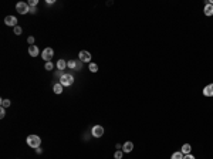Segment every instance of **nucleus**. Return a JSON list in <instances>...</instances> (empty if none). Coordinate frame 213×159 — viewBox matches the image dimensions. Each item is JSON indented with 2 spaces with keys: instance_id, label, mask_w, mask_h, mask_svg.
Here are the masks:
<instances>
[{
  "instance_id": "1",
  "label": "nucleus",
  "mask_w": 213,
  "mask_h": 159,
  "mask_svg": "<svg viewBox=\"0 0 213 159\" xmlns=\"http://www.w3.org/2000/svg\"><path fill=\"white\" fill-rule=\"evenodd\" d=\"M26 142H27V145L30 148L37 149V148H40V145H41V139H40V137H37V135H28L27 139H26Z\"/></svg>"
},
{
  "instance_id": "2",
  "label": "nucleus",
  "mask_w": 213,
  "mask_h": 159,
  "mask_svg": "<svg viewBox=\"0 0 213 159\" xmlns=\"http://www.w3.org/2000/svg\"><path fill=\"white\" fill-rule=\"evenodd\" d=\"M60 84L63 85V87H70V85H72L74 84V75L72 74H63V77L60 78Z\"/></svg>"
},
{
  "instance_id": "3",
  "label": "nucleus",
  "mask_w": 213,
  "mask_h": 159,
  "mask_svg": "<svg viewBox=\"0 0 213 159\" xmlns=\"http://www.w3.org/2000/svg\"><path fill=\"white\" fill-rule=\"evenodd\" d=\"M41 57H43L44 61H51V58L54 57V50L51 49V47H47V49L43 50V53H41Z\"/></svg>"
},
{
  "instance_id": "4",
  "label": "nucleus",
  "mask_w": 213,
  "mask_h": 159,
  "mask_svg": "<svg viewBox=\"0 0 213 159\" xmlns=\"http://www.w3.org/2000/svg\"><path fill=\"white\" fill-rule=\"evenodd\" d=\"M16 10L20 13V14H27V13H30V6H28V3H23V1H20V3H17L16 4Z\"/></svg>"
},
{
  "instance_id": "5",
  "label": "nucleus",
  "mask_w": 213,
  "mask_h": 159,
  "mask_svg": "<svg viewBox=\"0 0 213 159\" xmlns=\"http://www.w3.org/2000/svg\"><path fill=\"white\" fill-rule=\"evenodd\" d=\"M91 134H93L94 138H101L104 135V128L101 125H94L93 129H91Z\"/></svg>"
},
{
  "instance_id": "6",
  "label": "nucleus",
  "mask_w": 213,
  "mask_h": 159,
  "mask_svg": "<svg viewBox=\"0 0 213 159\" xmlns=\"http://www.w3.org/2000/svg\"><path fill=\"white\" fill-rule=\"evenodd\" d=\"M78 60H81L82 63H90L91 61V54L85 50H82V51L78 53Z\"/></svg>"
},
{
  "instance_id": "7",
  "label": "nucleus",
  "mask_w": 213,
  "mask_h": 159,
  "mask_svg": "<svg viewBox=\"0 0 213 159\" xmlns=\"http://www.w3.org/2000/svg\"><path fill=\"white\" fill-rule=\"evenodd\" d=\"M6 26H10V27H16L17 26V19L14 16H7L4 19Z\"/></svg>"
},
{
  "instance_id": "8",
  "label": "nucleus",
  "mask_w": 213,
  "mask_h": 159,
  "mask_svg": "<svg viewBox=\"0 0 213 159\" xmlns=\"http://www.w3.org/2000/svg\"><path fill=\"white\" fill-rule=\"evenodd\" d=\"M132 149H134V142H131V141H128V142L122 145V152L124 154H129V152H132Z\"/></svg>"
},
{
  "instance_id": "9",
  "label": "nucleus",
  "mask_w": 213,
  "mask_h": 159,
  "mask_svg": "<svg viewBox=\"0 0 213 159\" xmlns=\"http://www.w3.org/2000/svg\"><path fill=\"white\" fill-rule=\"evenodd\" d=\"M203 95L205 97H213V84H209V85H206V87L203 88Z\"/></svg>"
},
{
  "instance_id": "10",
  "label": "nucleus",
  "mask_w": 213,
  "mask_h": 159,
  "mask_svg": "<svg viewBox=\"0 0 213 159\" xmlns=\"http://www.w3.org/2000/svg\"><path fill=\"white\" fill-rule=\"evenodd\" d=\"M28 54L31 57H37L40 54V50H38L37 46H28Z\"/></svg>"
},
{
  "instance_id": "11",
  "label": "nucleus",
  "mask_w": 213,
  "mask_h": 159,
  "mask_svg": "<svg viewBox=\"0 0 213 159\" xmlns=\"http://www.w3.org/2000/svg\"><path fill=\"white\" fill-rule=\"evenodd\" d=\"M203 11H205V14L208 17L213 16V4H210V3H206L205 4V7H203Z\"/></svg>"
},
{
  "instance_id": "12",
  "label": "nucleus",
  "mask_w": 213,
  "mask_h": 159,
  "mask_svg": "<svg viewBox=\"0 0 213 159\" xmlns=\"http://www.w3.org/2000/svg\"><path fill=\"white\" fill-rule=\"evenodd\" d=\"M191 151H192L191 143H183V145H182V148H180V152H182L183 155L191 154Z\"/></svg>"
},
{
  "instance_id": "13",
  "label": "nucleus",
  "mask_w": 213,
  "mask_h": 159,
  "mask_svg": "<svg viewBox=\"0 0 213 159\" xmlns=\"http://www.w3.org/2000/svg\"><path fill=\"white\" fill-rule=\"evenodd\" d=\"M55 67H57V70H60V71H64V70L67 68L66 60H58V61H57V64H55Z\"/></svg>"
},
{
  "instance_id": "14",
  "label": "nucleus",
  "mask_w": 213,
  "mask_h": 159,
  "mask_svg": "<svg viewBox=\"0 0 213 159\" xmlns=\"http://www.w3.org/2000/svg\"><path fill=\"white\" fill-rule=\"evenodd\" d=\"M63 88L64 87L58 82V84H54V85H53V91H54V94H61L63 93Z\"/></svg>"
},
{
  "instance_id": "15",
  "label": "nucleus",
  "mask_w": 213,
  "mask_h": 159,
  "mask_svg": "<svg viewBox=\"0 0 213 159\" xmlns=\"http://www.w3.org/2000/svg\"><path fill=\"white\" fill-rule=\"evenodd\" d=\"M67 67H68V68H71V70H75V67H77V60H70V61H67Z\"/></svg>"
},
{
  "instance_id": "16",
  "label": "nucleus",
  "mask_w": 213,
  "mask_h": 159,
  "mask_svg": "<svg viewBox=\"0 0 213 159\" xmlns=\"http://www.w3.org/2000/svg\"><path fill=\"white\" fill-rule=\"evenodd\" d=\"M170 159H183V154H182L180 151H178V152H173V154H172V156H170Z\"/></svg>"
},
{
  "instance_id": "17",
  "label": "nucleus",
  "mask_w": 213,
  "mask_h": 159,
  "mask_svg": "<svg viewBox=\"0 0 213 159\" xmlns=\"http://www.w3.org/2000/svg\"><path fill=\"white\" fill-rule=\"evenodd\" d=\"M88 68H90V71H91V72H97V71H98V66H97L95 63H90Z\"/></svg>"
},
{
  "instance_id": "18",
  "label": "nucleus",
  "mask_w": 213,
  "mask_h": 159,
  "mask_svg": "<svg viewBox=\"0 0 213 159\" xmlns=\"http://www.w3.org/2000/svg\"><path fill=\"white\" fill-rule=\"evenodd\" d=\"M0 102H1V108H7V107H10V99H1V101H0Z\"/></svg>"
},
{
  "instance_id": "19",
  "label": "nucleus",
  "mask_w": 213,
  "mask_h": 159,
  "mask_svg": "<svg viewBox=\"0 0 213 159\" xmlns=\"http://www.w3.org/2000/svg\"><path fill=\"white\" fill-rule=\"evenodd\" d=\"M122 156H124V152H122L121 149H118V151L114 154V158L115 159H122Z\"/></svg>"
},
{
  "instance_id": "20",
  "label": "nucleus",
  "mask_w": 213,
  "mask_h": 159,
  "mask_svg": "<svg viewBox=\"0 0 213 159\" xmlns=\"http://www.w3.org/2000/svg\"><path fill=\"white\" fill-rule=\"evenodd\" d=\"M44 68H46L47 71H51V70L54 68V66H53V63H51V61H49V63H46V66H44Z\"/></svg>"
},
{
  "instance_id": "21",
  "label": "nucleus",
  "mask_w": 213,
  "mask_h": 159,
  "mask_svg": "<svg viewBox=\"0 0 213 159\" xmlns=\"http://www.w3.org/2000/svg\"><path fill=\"white\" fill-rule=\"evenodd\" d=\"M22 33H23L22 27H20V26H16V27H14V34H16V36H20Z\"/></svg>"
},
{
  "instance_id": "22",
  "label": "nucleus",
  "mask_w": 213,
  "mask_h": 159,
  "mask_svg": "<svg viewBox=\"0 0 213 159\" xmlns=\"http://www.w3.org/2000/svg\"><path fill=\"white\" fill-rule=\"evenodd\" d=\"M37 3H38V0H30V1H28V6H30V7H36Z\"/></svg>"
},
{
  "instance_id": "23",
  "label": "nucleus",
  "mask_w": 213,
  "mask_h": 159,
  "mask_svg": "<svg viewBox=\"0 0 213 159\" xmlns=\"http://www.w3.org/2000/svg\"><path fill=\"white\" fill-rule=\"evenodd\" d=\"M81 67H82V61H81V60H78V61H77L75 70H77V71H80V70H81Z\"/></svg>"
},
{
  "instance_id": "24",
  "label": "nucleus",
  "mask_w": 213,
  "mask_h": 159,
  "mask_svg": "<svg viewBox=\"0 0 213 159\" xmlns=\"http://www.w3.org/2000/svg\"><path fill=\"white\" fill-rule=\"evenodd\" d=\"M27 43L30 44V46H33V44H34V37H33V36H30V37L27 39Z\"/></svg>"
},
{
  "instance_id": "25",
  "label": "nucleus",
  "mask_w": 213,
  "mask_h": 159,
  "mask_svg": "<svg viewBox=\"0 0 213 159\" xmlns=\"http://www.w3.org/2000/svg\"><path fill=\"white\" fill-rule=\"evenodd\" d=\"M183 159H196L192 154H188V155H183Z\"/></svg>"
},
{
  "instance_id": "26",
  "label": "nucleus",
  "mask_w": 213,
  "mask_h": 159,
  "mask_svg": "<svg viewBox=\"0 0 213 159\" xmlns=\"http://www.w3.org/2000/svg\"><path fill=\"white\" fill-rule=\"evenodd\" d=\"M4 115H6V110L1 108V110H0V118H4Z\"/></svg>"
},
{
  "instance_id": "27",
  "label": "nucleus",
  "mask_w": 213,
  "mask_h": 159,
  "mask_svg": "<svg viewBox=\"0 0 213 159\" xmlns=\"http://www.w3.org/2000/svg\"><path fill=\"white\" fill-rule=\"evenodd\" d=\"M30 13H33L34 14V13H36V7H30Z\"/></svg>"
},
{
  "instance_id": "28",
  "label": "nucleus",
  "mask_w": 213,
  "mask_h": 159,
  "mask_svg": "<svg viewBox=\"0 0 213 159\" xmlns=\"http://www.w3.org/2000/svg\"><path fill=\"white\" fill-rule=\"evenodd\" d=\"M36 152H37V154L40 155V154H41V152H43V151H41V148H37V149H36Z\"/></svg>"
}]
</instances>
